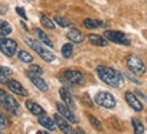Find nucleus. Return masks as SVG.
Here are the masks:
<instances>
[{
	"instance_id": "423d86ee",
	"label": "nucleus",
	"mask_w": 147,
	"mask_h": 134,
	"mask_svg": "<svg viewBox=\"0 0 147 134\" xmlns=\"http://www.w3.org/2000/svg\"><path fill=\"white\" fill-rule=\"evenodd\" d=\"M95 103L100 104L101 107L105 108H113L116 106V99L113 98V95L106 91H101L97 93L95 96Z\"/></svg>"
},
{
	"instance_id": "f03ea898",
	"label": "nucleus",
	"mask_w": 147,
	"mask_h": 134,
	"mask_svg": "<svg viewBox=\"0 0 147 134\" xmlns=\"http://www.w3.org/2000/svg\"><path fill=\"white\" fill-rule=\"evenodd\" d=\"M25 42H26L27 45L32 47L33 50H36V53L41 57L44 61L52 62V61H55V60H56V56H55L51 50H47V49L42 46V45L37 41V39H33V38H30V37H26V38H25Z\"/></svg>"
},
{
	"instance_id": "6e6552de",
	"label": "nucleus",
	"mask_w": 147,
	"mask_h": 134,
	"mask_svg": "<svg viewBox=\"0 0 147 134\" xmlns=\"http://www.w3.org/2000/svg\"><path fill=\"white\" fill-rule=\"evenodd\" d=\"M55 123H56V126H57L59 129L61 130L63 133H65V134H72L74 133V130H72V127L68 125V122L65 121V118H64L61 114L59 113V114H55Z\"/></svg>"
},
{
	"instance_id": "2f4dec72",
	"label": "nucleus",
	"mask_w": 147,
	"mask_h": 134,
	"mask_svg": "<svg viewBox=\"0 0 147 134\" xmlns=\"http://www.w3.org/2000/svg\"><path fill=\"white\" fill-rule=\"evenodd\" d=\"M0 83H3V84H7V76H4L3 73L0 72Z\"/></svg>"
},
{
	"instance_id": "a211bd4d",
	"label": "nucleus",
	"mask_w": 147,
	"mask_h": 134,
	"mask_svg": "<svg viewBox=\"0 0 147 134\" xmlns=\"http://www.w3.org/2000/svg\"><path fill=\"white\" fill-rule=\"evenodd\" d=\"M67 38H68L69 41L75 42V43H80V42H83L84 35L78 30H71L67 33Z\"/></svg>"
},
{
	"instance_id": "4be33fe9",
	"label": "nucleus",
	"mask_w": 147,
	"mask_h": 134,
	"mask_svg": "<svg viewBox=\"0 0 147 134\" xmlns=\"http://www.w3.org/2000/svg\"><path fill=\"white\" fill-rule=\"evenodd\" d=\"M40 19H41V23H42V26L44 27H47V29H49V30H53V29H55V23H53V21H51V18H48L47 15L41 14Z\"/></svg>"
},
{
	"instance_id": "c85d7f7f",
	"label": "nucleus",
	"mask_w": 147,
	"mask_h": 134,
	"mask_svg": "<svg viewBox=\"0 0 147 134\" xmlns=\"http://www.w3.org/2000/svg\"><path fill=\"white\" fill-rule=\"evenodd\" d=\"M7 127V121H5V117L3 111H1V108H0V130H3Z\"/></svg>"
},
{
	"instance_id": "a878e982",
	"label": "nucleus",
	"mask_w": 147,
	"mask_h": 134,
	"mask_svg": "<svg viewBox=\"0 0 147 134\" xmlns=\"http://www.w3.org/2000/svg\"><path fill=\"white\" fill-rule=\"evenodd\" d=\"M72 43H65V45H63V47H61V54H63V57H65V58H69V57L72 56Z\"/></svg>"
},
{
	"instance_id": "ddd939ff",
	"label": "nucleus",
	"mask_w": 147,
	"mask_h": 134,
	"mask_svg": "<svg viewBox=\"0 0 147 134\" xmlns=\"http://www.w3.org/2000/svg\"><path fill=\"white\" fill-rule=\"evenodd\" d=\"M7 85H8V88L14 93H18L21 96H26L27 95V91L23 88V85H22L21 83L16 81V80H7Z\"/></svg>"
},
{
	"instance_id": "5701e85b",
	"label": "nucleus",
	"mask_w": 147,
	"mask_h": 134,
	"mask_svg": "<svg viewBox=\"0 0 147 134\" xmlns=\"http://www.w3.org/2000/svg\"><path fill=\"white\" fill-rule=\"evenodd\" d=\"M18 58H19L22 62H27V64L33 62V56L29 54L27 52H25V50H19V52H18Z\"/></svg>"
},
{
	"instance_id": "7c9ffc66",
	"label": "nucleus",
	"mask_w": 147,
	"mask_h": 134,
	"mask_svg": "<svg viewBox=\"0 0 147 134\" xmlns=\"http://www.w3.org/2000/svg\"><path fill=\"white\" fill-rule=\"evenodd\" d=\"M125 76H127V77H128V79H129V80H131L132 83H135V84H140V83H139V80H138V79L135 77L134 75H131V73H129V72H127V73H125Z\"/></svg>"
},
{
	"instance_id": "39448f33",
	"label": "nucleus",
	"mask_w": 147,
	"mask_h": 134,
	"mask_svg": "<svg viewBox=\"0 0 147 134\" xmlns=\"http://www.w3.org/2000/svg\"><path fill=\"white\" fill-rule=\"evenodd\" d=\"M127 67L129 68L134 73H136V75H144L146 73L144 62L138 56H135V54H131V56L127 57Z\"/></svg>"
},
{
	"instance_id": "9d476101",
	"label": "nucleus",
	"mask_w": 147,
	"mask_h": 134,
	"mask_svg": "<svg viewBox=\"0 0 147 134\" xmlns=\"http://www.w3.org/2000/svg\"><path fill=\"white\" fill-rule=\"evenodd\" d=\"M56 108H57V111L61 115H63L64 118L69 121V122H72V123H76L78 122V119L75 118V115L72 114V111L67 107V104H61V103H56Z\"/></svg>"
},
{
	"instance_id": "0eeeda50",
	"label": "nucleus",
	"mask_w": 147,
	"mask_h": 134,
	"mask_svg": "<svg viewBox=\"0 0 147 134\" xmlns=\"http://www.w3.org/2000/svg\"><path fill=\"white\" fill-rule=\"evenodd\" d=\"M105 38L112 42H115V43H120V45H129V43H131V41L128 39V37H127L124 33H121V31L106 30Z\"/></svg>"
},
{
	"instance_id": "9b49d317",
	"label": "nucleus",
	"mask_w": 147,
	"mask_h": 134,
	"mask_svg": "<svg viewBox=\"0 0 147 134\" xmlns=\"http://www.w3.org/2000/svg\"><path fill=\"white\" fill-rule=\"evenodd\" d=\"M27 76H29V79L32 80L33 84L36 85V88H38V89L42 91V92H47L48 91V84L45 83V80H44L40 75H33V73L27 72Z\"/></svg>"
},
{
	"instance_id": "393cba45",
	"label": "nucleus",
	"mask_w": 147,
	"mask_h": 134,
	"mask_svg": "<svg viewBox=\"0 0 147 134\" xmlns=\"http://www.w3.org/2000/svg\"><path fill=\"white\" fill-rule=\"evenodd\" d=\"M53 19H55V22L57 23L59 26H61V27H68V26H71V25H72V22L69 21V19L63 18V16H55Z\"/></svg>"
},
{
	"instance_id": "f257e3e1",
	"label": "nucleus",
	"mask_w": 147,
	"mask_h": 134,
	"mask_svg": "<svg viewBox=\"0 0 147 134\" xmlns=\"http://www.w3.org/2000/svg\"><path fill=\"white\" fill-rule=\"evenodd\" d=\"M97 75L102 81L110 87L117 88L121 87V84H123V75L110 67H105V65L97 67Z\"/></svg>"
},
{
	"instance_id": "1a4fd4ad",
	"label": "nucleus",
	"mask_w": 147,
	"mask_h": 134,
	"mask_svg": "<svg viewBox=\"0 0 147 134\" xmlns=\"http://www.w3.org/2000/svg\"><path fill=\"white\" fill-rule=\"evenodd\" d=\"M64 77L67 79L69 83H72V84H82L84 80L83 75L79 72V71H72V69H67V71H64Z\"/></svg>"
},
{
	"instance_id": "412c9836",
	"label": "nucleus",
	"mask_w": 147,
	"mask_h": 134,
	"mask_svg": "<svg viewBox=\"0 0 147 134\" xmlns=\"http://www.w3.org/2000/svg\"><path fill=\"white\" fill-rule=\"evenodd\" d=\"M11 33H12V27L10 26V23H7L5 21H0V34L10 35Z\"/></svg>"
},
{
	"instance_id": "f3484780",
	"label": "nucleus",
	"mask_w": 147,
	"mask_h": 134,
	"mask_svg": "<svg viewBox=\"0 0 147 134\" xmlns=\"http://www.w3.org/2000/svg\"><path fill=\"white\" fill-rule=\"evenodd\" d=\"M34 33H36V35H37V38H38V41H40V42H42L44 45H47L48 47H53L52 41L49 39V37H48L47 34L41 30V29H36V30H34Z\"/></svg>"
},
{
	"instance_id": "b1692460",
	"label": "nucleus",
	"mask_w": 147,
	"mask_h": 134,
	"mask_svg": "<svg viewBox=\"0 0 147 134\" xmlns=\"http://www.w3.org/2000/svg\"><path fill=\"white\" fill-rule=\"evenodd\" d=\"M132 125H134V131H135L136 134H143L144 133V127H143L142 122H140L138 118L132 119Z\"/></svg>"
},
{
	"instance_id": "4468645a",
	"label": "nucleus",
	"mask_w": 147,
	"mask_h": 134,
	"mask_svg": "<svg viewBox=\"0 0 147 134\" xmlns=\"http://www.w3.org/2000/svg\"><path fill=\"white\" fill-rule=\"evenodd\" d=\"M38 122H40V125H41V126H44L45 129L51 130V131H53V130L56 129L55 119H52L51 117H48V115H45V114L38 115Z\"/></svg>"
},
{
	"instance_id": "f8f14e48",
	"label": "nucleus",
	"mask_w": 147,
	"mask_h": 134,
	"mask_svg": "<svg viewBox=\"0 0 147 134\" xmlns=\"http://www.w3.org/2000/svg\"><path fill=\"white\" fill-rule=\"evenodd\" d=\"M125 100H127V103L129 104L135 111H142L143 110V104L140 103V100L135 96L134 92H125Z\"/></svg>"
},
{
	"instance_id": "2eb2a0df",
	"label": "nucleus",
	"mask_w": 147,
	"mask_h": 134,
	"mask_svg": "<svg viewBox=\"0 0 147 134\" xmlns=\"http://www.w3.org/2000/svg\"><path fill=\"white\" fill-rule=\"evenodd\" d=\"M59 95H60V98L61 100L64 102V104H67L68 107H75V102H74V98L72 95L65 89V88H60V91H59Z\"/></svg>"
},
{
	"instance_id": "c756f323",
	"label": "nucleus",
	"mask_w": 147,
	"mask_h": 134,
	"mask_svg": "<svg viewBox=\"0 0 147 134\" xmlns=\"http://www.w3.org/2000/svg\"><path fill=\"white\" fill-rule=\"evenodd\" d=\"M15 11H16V14H18V15H21V18H23V19H27L26 12H25V10H23L22 7H16Z\"/></svg>"
},
{
	"instance_id": "bb28decb",
	"label": "nucleus",
	"mask_w": 147,
	"mask_h": 134,
	"mask_svg": "<svg viewBox=\"0 0 147 134\" xmlns=\"http://www.w3.org/2000/svg\"><path fill=\"white\" fill-rule=\"evenodd\" d=\"M29 73H33V75H40L41 76L42 73V68L40 67V65H32V67L29 68V71H27Z\"/></svg>"
},
{
	"instance_id": "6ab92c4d",
	"label": "nucleus",
	"mask_w": 147,
	"mask_h": 134,
	"mask_svg": "<svg viewBox=\"0 0 147 134\" xmlns=\"http://www.w3.org/2000/svg\"><path fill=\"white\" fill-rule=\"evenodd\" d=\"M89 39L93 45H97V46H106L108 45V39H105L101 35H97V34H90Z\"/></svg>"
},
{
	"instance_id": "7ed1b4c3",
	"label": "nucleus",
	"mask_w": 147,
	"mask_h": 134,
	"mask_svg": "<svg viewBox=\"0 0 147 134\" xmlns=\"http://www.w3.org/2000/svg\"><path fill=\"white\" fill-rule=\"evenodd\" d=\"M0 102L4 104V107L7 108L11 114H14V115H19V114H21L19 104H18V102L14 99V96H11L10 93H7L5 91H3L1 88H0Z\"/></svg>"
},
{
	"instance_id": "cd10ccee",
	"label": "nucleus",
	"mask_w": 147,
	"mask_h": 134,
	"mask_svg": "<svg viewBox=\"0 0 147 134\" xmlns=\"http://www.w3.org/2000/svg\"><path fill=\"white\" fill-rule=\"evenodd\" d=\"M89 119H90V122H91V125H94L95 126V129L102 130V125H101V122L98 121V119L94 118V117H93V115H90V114H89Z\"/></svg>"
},
{
	"instance_id": "dca6fc26",
	"label": "nucleus",
	"mask_w": 147,
	"mask_h": 134,
	"mask_svg": "<svg viewBox=\"0 0 147 134\" xmlns=\"http://www.w3.org/2000/svg\"><path fill=\"white\" fill-rule=\"evenodd\" d=\"M26 107L27 110L30 111L32 114H34V115H41V114H45V111H44V108L40 106L38 103H36V102H33V100H27L26 102Z\"/></svg>"
},
{
	"instance_id": "aec40b11",
	"label": "nucleus",
	"mask_w": 147,
	"mask_h": 134,
	"mask_svg": "<svg viewBox=\"0 0 147 134\" xmlns=\"http://www.w3.org/2000/svg\"><path fill=\"white\" fill-rule=\"evenodd\" d=\"M83 25H84L86 29H97V27L102 26L104 22L97 21V19H91V18H87V19H84L83 21Z\"/></svg>"
},
{
	"instance_id": "20e7f679",
	"label": "nucleus",
	"mask_w": 147,
	"mask_h": 134,
	"mask_svg": "<svg viewBox=\"0 0 147 134\" xmlns=\"http://www.w3.org/2000/svg\"><path fill=\"white\" fill-rule=\"evenodd\" d=\"M16 49H18V43L16 41L7 38V35L0 34V52L5 54L7 57H12L15 54Z\"/></svg>"
}]
</instances>
